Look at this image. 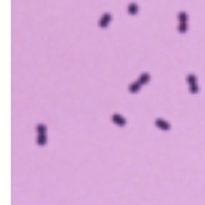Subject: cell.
Segmentation results:
<instances>
[{
  "label": "cell",
  "mask_w": 205,
  "mask_h": 205,
  "mask_svg": "<svg viewBox=\"0 0 205 205\" xmlns=\"http://www.w3.org/2000/svg\"><path fill=\"white\" fill-rule=\"evenodd\" d=\"M140 85H142L140 82H136L134 85H131V86H130V91H131V93H136V91L140 88Z\"/></svg>",
  "instance_id": "7"
},
{
  "label": "cell",
  "mask_w": 205,
  "mask_h": 205,
  "mask_svg": "<svg viewBox=\"0 0 205 205\" xmlns=\"http://www.w3.org/2000/svg\"><path fill=\"white\" fill-rule=\"evenodd\" d=\"M128 11H130L131 14H136V12H137V6H136V5L133 3V5H130V8H128Z\"/></svg>",
  "instance_id": "10"
},
{
  "label": "cell",
  "mask_w": 205,
  "mask_h": 205,
  "mask_svg": "<svg viewBox=\"0 0 205 205\" xmlns=\"http://www.w3.org/2000/svg\"><path fill=\"white\" fill-rule=\"evenodd\" d=\"M37 133H39V134H40V133H46V125L39 123V125H37Z\"/></svg>",
  "instance_id": "9"
},
{
  "label": "cell",
  "mask_w": 205,
  "mask_h": 205,
  "mask_svg": "<svg viewBox=\"0 0 205 205\" xmlns=\"http://www.w3.org/2000/svg\"><path fill=\"white\" fill-rule=\"evenodd\" d=\"M187 80L190 83V88H191V93L193 94H196L198 93V85H196V77L193 76V74H188L187 76Z\"/></svg>",
  "instance_id": "1"
},
{
  "label": "cell",
  "mask_w": 205,
  "mask_h": 205,
  "mask_svg": "<svg viewBox=\"0 0 205 205\" xmlns=\"http://www.w3.org/2000/svg\"><path fill=\"white\" fill-rule=\"evenodd\" d=\"M179 17H180V26H179V31H180V33H185V20H187V16H185V12H180Z\"/></svg>",
  "instance_id": "3"
},
{
  "label": "cell",
  "mask_w": 205,
  "mask_h": 205,
  "mask_svg": "<svg viewBox=\"0 0 205 205\" xmlns=\"http://www.w3.org/2000/svg\"><path fill=\"white\" fill-rule=\"evenodd\" d=\"M150 80V74H142L140 77H139V82L140 83H147Z\"/></svg>",
  "instance_id": "8"
},
{
  "label": "cell",
  "mask_w": 205,
  "mask_h": 205,
  "mask_svg": "<svg viewBox=\"0 0 205 205\" xmlns=\"http://www.w3.org/2000/svg\"><path fill=\"white\" fill-rule=\"evenodd\" d=\"M113 122L117 123V125H121V126H123V125L126 123V121L123 119L121 114H113Z\"/></svg>",
  "instance_id": "2"
},
{
  "label": "cell",
  "mask_w": 205,
  "mask_h": 205,
  "mask_svg": "<svg viewBox=\"0 0 205 205\" xmlns=\"http://www.w3.org/2000/svg\"><path fill=\"white\" fill-rule=\"evenodd\" d=\"M156 125H157L159 128H162V130H170V123L162 121V119H157V121H156Z\"/></svg>",
  "instance_id": "4"
},
{
  "label": "cell",
  "mask_w": 205,
  "mask_h": 205,
  "mask_svg": "<svg viewBox=\"0 0 205 205\" xmlns=\"http://www.w3.org/2000/svg\"><path fill=\"white\" fill-rule=\"evenodd\" d=\"M37 144H39V145H45V144H46V136H45V133H40V134H39Z\"/></svg>",
  "instance_id": "6"
},
{
  "label": "cell",
  "mask_w": 205,
  "mask_h": 205,
  "mask_svg": "<svg viewBox=\"0 0 205 205\" xmlns=\"http://www.w3.org/2000/svg\"><path fill=\"white\" fill-rule=\"evenodd\" d=\"M110 19H111V14H108V12H107V14L100 19V26H107V25H108V22H110Z\"/></svg>",
  "instance_id": "5"
}]
</instances>
